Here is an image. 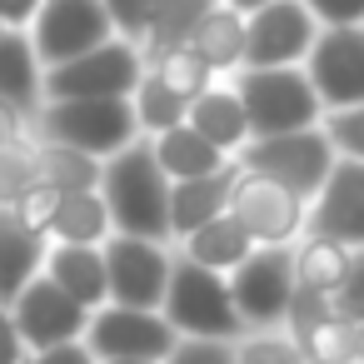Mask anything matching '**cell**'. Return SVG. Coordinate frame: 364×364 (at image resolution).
I'll return each mask as SVG.
<instances>
[{"label":"cell","mask_w":364,"mask_h":364,"mask_svg":"<svg viewBox=\"0 0 364 364\" xmlns=\"http://www.w3.org/2000/svg\"><path fill=\"white\" fill-rule=\"evenodd\" d=\"M100 195L110 205V225L120 235L170 240V175L155 160V145L130 140L100 165Z\"/></svg>","instance_id":"1"},{"label":"cell","mask_w":364,"mask_h":364,"mask_svg":"<svg viewBox=\"0 0 364 364\" xmlns=\"http://www.w3.org/2000/svg\"><path fill=\"white\" fill-rule=\"evenodd\" d=\"M235 95L245 105L250 135L319 125V115H324V100L304 65H245V75L235 80Z\"/></svg>","instance_id":"2"},{"label":"cell","mask_w":364,"mask_h":364,"mask_svg":"<svg viewBox=\"0 0 364 364\" xmlns=\"http://www.w3.org/2000/svg\"><path fill=\"white\" fill-rule=\"evenodd\" d=\"M160 309L180 334H200V339H240V329H245L235 294H230V274H220L190 255L170 259V284H165Z\"/></svg>","instance_id":"3"},{"label":"cell","mask_w":364,"mask_h":364,"mask_svg":"<svg viewBox=\"0 0 364 364\" xmlns=\"http://www.w3.org/2000/svg\"><path fill=\"white\" fill-rule=\"evenodd\" d=\"M41 135L85 155H115L140 135L130 95H65L41 110Z\"/></svg>","instance_id":"4"},{"label":"cell","mask_w":364,"mask_h":364,"mask_svg":"<svg viewBox=\"0 0 364 364\" xmlns=\"http://www.w3.org/2000/svg\"><path fill=\"white\" fill-rule=\"evenodd\" d=\"M334 140L314 125H299V130H279V135H250L240 145V165L245 170H259V175H274L279 185H289L294 195L314 200V190L324 185L329 165H334Z\"/></svg>","instance_id":"5"},{"label":"cell","mask_w":364,"mask_h":364,"mask_svg":"<svg viewBox=\"0 0 364 364\" xmlns=\"http://www.w3.org/2000/svg\"><path fill=\"white\" fill-rule=\"evenodd\" d=\"M140 75H145V60H140L135 41L110 36V41L50 65L46 80H41V95H50V100H65V95H130L140 85Z\"/></svg>","instance_id":"6"},{"label":"cell","mask_w":364,"mask_h":364,"mask_svg":"<svg viewBox=\"0 0 364 364\" xmlns=\"http://www.w3.org/2000/svg\"><path fill=\"white\" fill-rule=\"evenodd\" d=\"M230 294L245 324L274 329L284 324L289 294H294V250L289 245H255L235 269H230Z\"/></svg>","instance_id":"7"},{"label":"cell","mask_w":364,"mask_h":364,"mask_svg":"<svg viewBox=\"0 0 364 364\" xmlns=\"http://www.w3.org/2000/svg\"><path fill=\"white\" fill-rule=\"evenodd\" d=\"M230 215L250 230L255 245H294V235L309 220V200L294 195L289 185H279L274 175L240 165V180L230 190Z\"/></svg>","instance_id":"8"},{"label":"cell","mask_w":364,"mask_h":364,"mask_svg":"<svg viewBox=\"0 0 364 364\" xmlns=\"http://www.w3.org/2000/svg\"><path fill=\"white\" fill-rule=\"evenodd\" d=\"M180 329L165 319V309H140V304H100L90 309L85 344L95 359H165L175 349Z\"/></svg>","instance_id":"9"},{"label":"cell","mask_w":364,"mask_h":364,"mask_svg":"<svg viewBox=\"0 0 364 364\" xmlns=\"http://www.w3.org/2000/svg\"><path fill=\"white\" fill-rule=\"evenodd\" d=\"M319 36L304 0H264L245 11V65H299Z\"/></svg>","instance_id":"10"},{"label":"cell","mask_w":364,"mask_h":364,"mask_svg":"<svg viewBox=\"0 0 364 364\" xmlns=\"http://www.w3.org/2000/svg\"><path fill=\"white\" fill-rule=\"evenodd\" d=\"M105 250V279H110V299L115 304H140V309H160L165 284H170V255L165 240H145V235H120L100 240Z\"/></svg>","instance_id":"11"},{"label":"cell","mask_w":364,"mask_h":364,"mask_svg":"<svg viewBox=\"0 0 364 364\" xmlns=\"http://www.w3.org/2000/svg\"><path fill=\"white\" fill-rule=\"evenodd\" d=\"M304 70L324 110L359 105L364 100V26H324L304 55Z\"/></svg>","instance_id":"12"},{"label":"cell","mask_w":364,"mask_h":364,"mask_svg":"<svg viewBox=\"0 0 364 364\" xmlns=\"http://www.w3.org/2000/svg\"><path fill=\"white\" fill-rule=\"evenodd\" d=\"M11 314H16V329L26 339V349H46V344H60V339H80L85 324H90V309L60 289L50 274H31L21 284V294L11 299Z\"/></svg>","instance_id":"13"},{"label":"cell","mask_w":364,"mask_h":364,"mask_svg":"<svg viewBox=\"0 0 364 364\" xmlns=\"http://www.w3.org/2000/svg\"><path fill=\"white\" fill-rule=\"evenodd\" d=\"M110 36L115 26H110L105 0H41L36 11V60L46 65H60Z\"/></svg>","instance_id":"14"},{"label":"cell","mask_w":364,"mask_h":364,"mask_svg":"<svg viewBox=\"0 0 364 364\" xmlns=\"http://www.w3.org/2000/svg\"><path fill=\"white\" fill-rule=\"evenodd\" d=\"M304 225L314 235H329V240L349 245V250L364 245V160L334 155L324 185L309 200V220Z\"/></svg>","instance_id":"15"},{"label":"cell","mask_w":364,"mask_h":364,"mask_svg":"<svg viewBox=\"0 0 364 364\" xmlns=\"http://www.w3.org/2000/svg\"><path fill=\"white\" fill-rule=\"evenodd\" d=\"M240 180V160H225L220 170L210 175H185V180H170V235H190L200 230L205 220H215L220 210H230V190Z\"/></svg>","instance_id":"16"},{"label":"cell","mask_w":364,"mask_h":364,"mask_svg":"<svg viewBox=\"0 0 364 364\" xmlns=\"http://www.w3.org/2000/svg\"><path fill=\"white\" fill-rule=\"evenodd\" d=\"M46 250H50L46 235L31 230V225L16 215V205H0V304H11V299L21 294V284H26L31 274H41Z\"/></svg>","instance_id":"17"},{"label":"cell","mask_w":364,"mask_h":364,"mask_svg":"<svg viewBox=\"0 0 364 364\" xmlns=\"http://www.w3.org/2000/svg\"><path fill=\"white\" fill-rule=\"evenodd\" d=\"M46 274L70 289L85 309H100L110 299V279H105V250L95 245H75V240H55V250L46 255Z\"/></svg>","instance_id":"18"},{"label":"cell","mask_w":364,"mask_h":364,"mask_svg":"<svg viewBox=\"0 0 364 364\" xmlns=\"http://www.w3.org/2000/svg\"><path fill=\"white\" fill-rule=\"evenodd\" d=\"M185 46H190L215 75L245 65V11H235V6H225V0H215V6L200 16V26L190 31Z\"/></svg>","instance_id":"19"},{"label":"cell","mask_w":364,"mask_h":364,"mask_svg":"<svg viewBox=\"0 0 364 364\" xmlns=\"http://www.w3.org/2000/svg\"><path fill=\"white\" fill-rule=\"evenodd\" d=\"M185 120H190V125H195L205 140H215L225 155H235V150L250 140V120H245V105H240L235 85H230V90H215V85H205V90L190 100Z\"/></svg>","instance_id":"20"},{"label":"cell","mask_w":364,"mask_h":364,"mask_svg":"<svg viewBox=\"0 0 364 364\" xmlns=\"http://www.w3.org/2000/svg\"><path fill=\"white\" fill-rule=\"evenodd\" d=\"M155 160H160V170H165L170 180H185V175H210V170H220V165H225V150H220L215 140H205L190 120H180V125H170V130L155 135Z\"/></svg>","instance_id":"21"},{"label":"cell","mask_w":364,"mask_h":364,"mask_svg":"<svg viewBox=\"0 0 364 364\" xmlns=\"http://www.w3.org/2000/svg\"><path fill=\"white\" fill-rule=\"evenodd\" d=\"M250 250H255V240H250V230L230 210H220L215 220H205L200 230L185 235V255L200 259V264H210V269H220V274H230Z\"/></svg>","instance_id":"22"},{"label":"cell","mask_w":364,"mask_h":364,"mask_svg":"<svg viewBox=\"0 0 364 364\" xmlns=\"http://www.w3.org/2000/svg\"><path fill=\"white\" fill-rule=\"evenodd\" d=\"M46 235L75 240V245H100L110 235V205H105L100 185L95 190H60V205H55Z\"/></svg>","instance_id":"23"},{"label":"cell","mask_w":364,"mask_h":364,"mask_svg":"<svg viewBox=\"0 0 364 364\" xmlns=\"http://www.w3.org/2000/svg\"><path fill=\"white\" fill-rule=\"evenodd\" d=\"M0 95L21 110H36L41 70H36V41H26L16 26L0 31Z\"/></svg>","instance_id":"24"},{"label":"cell","mask_w":364,"mask_h":364,"mask_svg":"<svg viewBox=\"0 0 364 364\" xmlns=\"http://www.w3.org/2000/svg\"><path fill=\"white\" fill-rule=\"evenodd\" d=\"M349 245H339V240H329V235H304V245L294 250V284H304V289H319V294H334L339 289V279H344V269H349Z\"/></svg>","instance_id":"25"},{"label":"cell","mask_w":364,"mask_h":364,"mask_svg":"<svg viewBox=\"0 0 364 364\" xmlns=\"http://www.w3.org/2000/svg\"><path fill=\"white\" fill-rule=\"evenodd\" d=\"M36 180H46L55 190H95L100 185V155H85L75 145L46 140L36 150Z\"/></svg>","instance_id":"26"},{"label":"cell","mask_w":364,"mask_h":364,"mask_svg":"<svg viewBox=\"0 0 364 364\" xmlns=\"http://www.w3.org/2000/svg\"><path fill=\"white\" fill-rule=\"evenodd\" d=\"M294 344L304 349L309 364H354V319L329 309L314 324L294 329Z\"/></svg>","instance_id":"27"},{"label":"cell","mask_w":364,"mask_h":364,"mask_svg":"<svg viewBox=\"0 0 364 364\" xmlns=\"http://www.w3.org/2000/svg\"><path fill=\"white\" fill-rule=\"evenodd\" d=\"M215 6V0H150V31H145V50H170L185 46L190 31L200 26V16Z\"/></svg>","instance_id":"28"},{"label":"cell","mask_w":364,"mask_h":364,"mask_svg":"<svg viewBox=\"0 0 364 364\" xmlns=\"http://www.w3.org/2000/svg\"><path fill=\"white\" fill-rule=\"evenodd\" d=\"M130 100H135V120H140V130H170V125H180L185 120V110H190V100L180 95V90H170L155 70H145L140 75V85L130 90Z\"/></svg>","instance_id":"29"},{"label":"cell","mask_w":364,"mask_h":364,"mask_svg":"<svg viewBox=\"0 0 364 364\" xmlns=\"http://www.w3.org/2000/svg\"><path fill=\"white\" fill-rule=\"evenodd\" d=\"M150 70H155V75H160V80H165L170 90H180L185 100H195V95H200V90L210 85V75H215V70H210V65H205V60H200V55H195L190 46H170V50H155V55H150Z\"/></svg>","instance_id":"30"},{"label":"cell","mask_w":364,"mask_h":364,"mask_svg":"<svg viewBox=\"0 0 364 364\" xmlns=\"http://www.w3.org/2000/svg\"><path fill=\"white\" fill-rule=\"evenodd\" d=\"M31 185H36V150L26 140H6L0 145V205H16Z\"/></svg>","instance_id":"31"},{"label":"cell","mask_w":364,"mask_h":364,"mask_svg":"<svg viewBox=\"0 0 364 364\" xmlns=\"http://www.w3.org/2000/svg\"><path fill=\"white\" fill-rule=\"evenodd\" d=\"M235 364H309L294 334H245L235 339Z\"/></svg>","instance_id":"32"},{"label":"cell","mask_w":364,"mask_h":364,"mask_svg":"<svg viewBox=\"0 0 364 364\" xmlns=\"http://www.w3.org/2000/svg\"><path fill=\"white\" fill-rule=\"evenodd\" d=\"M324 135L334 140L339 155L364 160V100L359 105H344V110H324Z\"/></svg>","instance_id":"33"},{"label":"cell","mask_w":364,"mask_h":364,"mask_svg":"<svg viewBox=\"0 0 364 364\" xmlns=\"http://www.w3.org/2000/svg\"><path fill=\"white\" fill-rule=\"evenodd\" d=\"M160 364H235V339H200V334H180L175 349Z\"/></svg>","instance_id":"34"},{"label":"cell","mask_w":364,"mask_h":364,"mask_svg":"<svg viewBox=\"0 0 364 364\" xmlns=\"http://www.w3.org/2000/svg\"><path fill=\"white\" fill-rule=\"evenodd\" d=\"M55 205H60V190H55V185H46V180H36V185H31L21 200H16V215H21L31 230H41V235H46V230H50Z\"/></svg>","instance_id":"35"},{"label":"cell","mask_w":364,"mask_h":364,"mask_svg":"<svg viewBox=\"0 0 364 364\" xmlns=\"http://www.w3.org/2000/svg\"><path fill=\"white\" fill-rule=\"evenodd\" d=\"M329 299H334V309L349 314V319L364 314V245L349 255V269H344V279H339V289H334Z\"/></svg>","instance_id":"36"},{"label":"cell","mask_w":364,"mask_h":364,"mask_svg":"<svg viewBox=\"0 0 364 364\" xmlns=\"http://www.w3.org/2000/svg\"><path fill=\"white\" fill-rule=\"evenodd\" d=\"M105 11H110V26L125 41H145V31H150V0H105Z\"/></svg>","instance_id":"37"},{"label":"cell","mask_w":364,"mask_h":364,"mask_svg":"<svg viewBox=\"0 0 364 364\" xmlns=\"http://www.w3.org/2000/svg\"><path fill=\"white\" fill-rule=\"evenodd\" d=\"M319 26H364V0H304Z\"/></svg>","instance_id":"38"},{"label":"cell","mask_w":364,"mask_h":364,"mask_svg":"<svg viewBox=\"0 0 364 364\" xmlns=\"http://www.w3.org/2000/svg\"><path fill=\"white\" fill-rule=\"evenodd\" d=\"M31 364H95V349L80 344V339H60V344H46L31 354Z\"/></svg>","instance_id":"39"},{"label":"cell","mask_w":364,"mask_h":364,"mask_svg":"<svg viewBox=\"0 0 364 364\" xmlns=\"http://www.w3.org/2000/svg\"><path fill=\"white\" fill-rule=\"evenodd\" d=\"M0 364H26V339L16 329L11 304H0Z\"/></svg>","instance_id":"40"},{"label":"cell","mask_w":364,"mask_h":364,"mask_svg":"<svg viewBox=\"0 0 364 364\" xmlns=\"http://www.w3.org/2000/svg\"><path fill=\"white\" fill-rule=\"evenodd\" d=\"M36 11H41V0H0V21L6 26H26V21H36Z\"/></svg>","instance_id":"41"},{"label":"cell","mask_w":364,"mask_h":364,"mask_svg":"<svg viewBox=\"0 0 364 364\" xmlns=\"http://www.w3.org/2000/svg\"><path fill=\"white\" fill-rule=\"evenodd\" d=\"M21 120H26V110L0 95V145H6V140H21Z\"/></svg>","instance_id":"42"},{"label":"cell","mask_w":364,"mask_h":364,"mask_svg":"<svg viewBox=\"0 0 364 364\" xmlns=\"http://www.w3.org/2000/svg\"><path fill=\"white\" fill-rule=\"evenodd\" d=\"M354 364H364V314L354 319Z\"/></svg>","instance_id":"43"},{"label":"cell","mask_w":364,"mask_h":364,"mask_svg":"<svg viewBox=\"0 0 364 364\" xmlns=\"http://www.w3.org/2000/svg\"><path fill=\"white\" fill-rule=\"evenodd\" d=\"M225 6H235V11H255V6H264V0H225Z\"/></svg>","instance_id":"44"},{"label":"cell","mask_w":364,"mask_h":364,"mask_svg":"<svg viewBox=\"0 0 364 364\" xmlns=\"http://www.w3.org/2000/svg\"><path fill=\"white\" fill-rule=\"evenodd\" d=\"M100 364H160V359H100Z\"/></svg>","instance_id":"45"},{"label":"cell","mask_w":364,"mask_h":364,"mask_svg":"<svg viewBox=\"0 0 364 364\" xmlns=\"http://www.w3.org/2000/svg\"><path fill=\"white\" fill-rule=\"evenodd\" d=\"M0 31H6V21H0Z\"/></svg>","instance_id":"46"}]
</instances>
